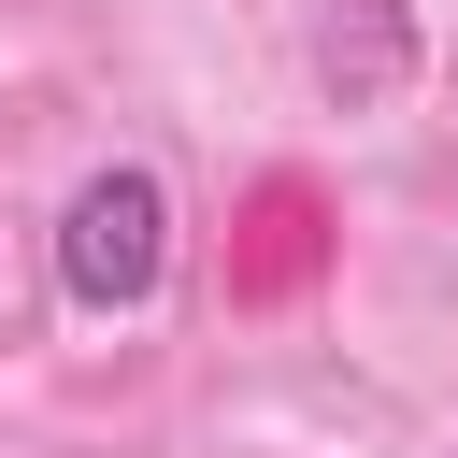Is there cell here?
<instances>
[{
  "mask_svg": "<svg viewBox=\"0 0 458 458\" xmlns=\"http://www.w3.org/2000/svg\"><path fill=\"white\" fill-rule=\"evenodd\" d=\"M157 272H172V200H157V172H86L72 215H57V286H72L86 315H143Z\"/></svg>",
  "mask_w": 458,
  "mask_h": 458,
  "instance_id": "cell-1",
  "label": "cell"
}]
</instances>
